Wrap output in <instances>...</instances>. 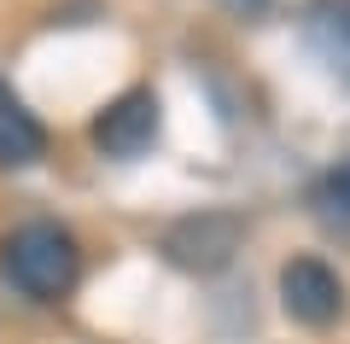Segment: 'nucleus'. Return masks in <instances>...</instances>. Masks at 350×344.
<instances>
[{"mask_svg":"<svg viewBox=\"0 0 350 344\" xmlns=\"http://www.w3.org/2000/svg\"><path fill=\"white\" fill-rule=\"evenodd\" d=\"M76 269H82V251L59 222H24L0 239V274L36 304L64 297L76 286Z\"/></svg>","mask_w":350,"mask_h":344,"instance_id":"nucleus-1","label":"nucleus"},{"mask_svg":"<svg viewBox=\"0 0 350 344\" xmlns=\"http://www.w3.org/2000/svg\"><path fill=\"white\" fill-rule=\"evenodd\" d=\"M94 146H100V158H117V163H129V158H140V152L158 140V94L152 88H129V94H117L111 105L94 117Z\"/></svg>","mask_w":350,"mask_h":344,"instance_id":"nucleus-2","label":"nucleus"},{"mask_svg":"<svg viewBox=\"0 0 350 344\" xmlns=\"http://www.w3.org/2000/svg\"><path fill=\"white\" fill-rule=\"evenodd\" d=\"M280 304L304 327H333L345 315V286H338V274L321 257H292L280 269Z\"/></svg>","mask_w":350,"mask_h":344,"instance_id":"nucleus-3","label":"nucleus"},{"mask_svg":"<svg viewBox=\"0 0 350 344\" xmlns=\"http://www.w3.org/2000/svg\"><path fill=\"white\" fill-rule=\"evenodd\" d=\"M239 246V222L234 216H187V222H175L170 239H163V251H170V263H181V269H222L228 257H234Z\"/></svg>","mask_w":350,"mask_h":344,"instance_id":"nucleus-4","label":"nucleus"},{"mask_svg":"<svg viewBox=\"0 0 350 344\" xmlns=\"http://www.w3.org/2000/svg\"><path fill=\"white\" fill-rule=\"evenodd\" d=\"M41 152H47L41 123L24 111V99L0 82V163H6V170H24V163H36Z\"/></svg>","mask_w":350,"mask_h":344,"instance_id":"nucleus-5","label":"nucleus"},{"mask_svg":"<svg viewBox=\"0 0 350 344\" xmlns=\"http://www.w3.org/2000/svg\"><path fill=\"white\" fill-rule=\"evenodd\" d=\"M304 29H310V47L338 76H350V0H315L304 12Z\"/></svg>","mask_w":350,"mask_h":344,"instance_id":"nucleus-6","label":"nucleus"},{"mask_svg":"<svg viewBox=\"0 0 350 344\" xmlns=\"http://www.w3.org/2000/svg\"><path fill=\"white\" fill-rule=\"evenodd\" d=\"M315 198H321L333 216H350V163H338V170L321 181V193H315Z\"/></svg>","mask_w":350,"mask_h":344,"instance_id":"nucleus-7","label":"nucleus"}]
</instances>
